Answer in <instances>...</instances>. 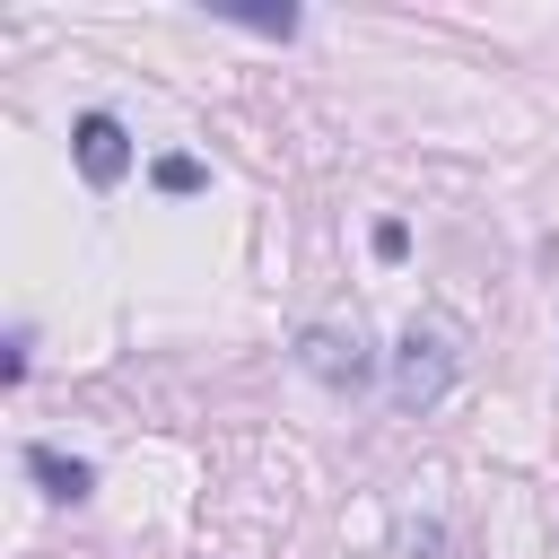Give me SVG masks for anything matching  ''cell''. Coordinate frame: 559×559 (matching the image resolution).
<instances>
[{
	"instance_id": "5b68a950",
	"label": "cell",
	"mask_w": 559,
	"mask_h": 559,
	"mask_svg": "<svg viewBox=\"0 0 559 559\" xmlns=\"http://www.w3.org/2000/svg\"><path fill=\"white\" fill-rule=\"evenodd\" d=\"M227 17H236V26H253V35H280V44L297 35V9H227Z\"/></svg>"
},
{
	"instance_id": "277c9868",
	"label": "cell",
	"mask_w": 559,
	"mask_h": 559,
	"mask_svg": "<svg viewBox=\"0 0 559 559\" xmlns=\"http://www.w3.org/2000/svg\"><path fill=\"white\" fill-rule=\"evenodd\" d=\"M26 472L44 480L52 507H79V498L96 489V463H79V454H61V445H26Z\"/></svg>"
},
{
	"instance_id": "3957f363",
	"label": "cell",
	"mask_w": 559,
	"mask_h": 559,
	"mask_svg": "<svg viewBox=\"0 0 559 559\" xmlns=\"http://www.w3.org/2000/svg\"><path fill=\"white\" fill-rule=\"evenodd\" d=\"M70 157H79V175L96 183V192H114L122 175H131V131H122V114H79L70 122Z\"/></svg>"
},
{
	"instance_id": "52a82bcc",
	"label": "cell",
	"mask_w": 559,
	"mask_h": 559,
	"mask_svg": "<svg viewBox=\"0 0 559 559\" xmlns=\"http://www.w3.org/2000/svg\"><path fill=\"white\" fill-rule=\"evenodd\" d=\"M26 349H35V332L17 323V332H9V358H0V384H17V376H26Z\"/></svg>"
},
{
	"instance_id": "7a4b0ae2",
	"label": "cell",
	"mask_w": 559,
	"mask_h": 559,
	"mask_svg": "<svg viewBox=\"0 0 559 559\" xmlns=\"http://www.w3.org/2000/svg\"><path fill=\"white\" fill-rule=\"evenodd\" d=\"M297 367L323 376V384H341V393H358V384L376 376V349H367L358 332H341V323H306V332H297Z\"/></svg>"
},
{
	"instance_id": "6da1fadb",
	"label": "cell",
	"mask_w": 559,
	"mask_h": 559,
	"mask_svg": "<svg viewBox=\"0 0 559 559\" xmlns=\"http://www.w3.org/2000/svg\"><path fill=\"white\" fill-rule=\"evenodd\" d=\"M463 376V332L445 314H411L402 341H393V402L402 411H437Z\"/></svg>"
},
{
	"instance_id": "8992f818",
	"label": "cell",
	"mask_w": 559,
	"mask_h": 559,
	"mask_svg": "<svg viewBox=\"0 0 559 559\" xmlns=\"http://www.w3.org/2000/svg\"><path fill=\"white\" fill-rule=\"evenodd\" d=\"M157 192H201V157H157Z\"/></svg>"
},
{
	"instance_id": "ba28073f",
	"label": "cell",
	"mask_w": 559,
	"mask_h": 559,
	"mask_svg": "<svg viewBox=\"0 0 559 559\" xmlns=\"http://www.w3.org/2000/svg\"><path fill=\"white\" fill-rule=\"evenodd\" d=\"M376 253H384V262H402V253H411V227H402V218H384V227H376Z\"/></svg>"
}]
</instances>
